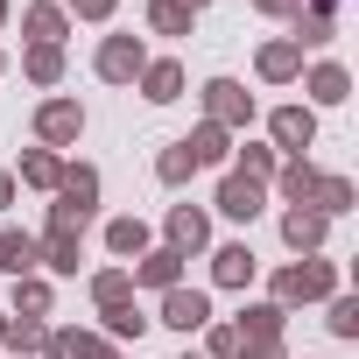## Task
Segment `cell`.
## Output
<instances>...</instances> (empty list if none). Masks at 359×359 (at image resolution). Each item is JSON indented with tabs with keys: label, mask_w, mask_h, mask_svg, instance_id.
<instances>
[{
	"label": "cell",
	"mask_w": 359,
	"mask_h": 359,
	"mask_svg": "<svg viewBox=\"0 0 359 359\" xmlns=\"http://www.w3.org/2000/svg\"><path fill=\"white\" fill-rule=\"evenodd\" d=\"M22 169H29V184H57V162H50V155H29Z\"/></svg>",
	"instance_id": "24"
},
{
	"label": "cell",
	"mask_w": 359,
	"mask_h": 359,
	"mask_svg": "<svg viewBox=\"0 0 359 359\" xmlns=\"http://www.w3.org/2000/svg\"><path fill=\"white\" fill-rule=\"evenodd\" d=\"M50 359H106V352H99L92 338H71V331H64V338H50Z\"/></svg>",
	"instance_id": "14"
},
{
	"label": "cell",
	"mask_w": 359,
	"mask_h": 359,
	"mask_svg": "<svg viewBox=\"0 0 359 359\" xmlns=\"http://www.w3.org/2000/svg\"><path fill=\"white\" fill-rule=\"evenodd\" d=\"M92 289H99V303H120V296H127V275H99Z\"/></svg>",
	"instance_id": "27"
},
{
	"label": "cell",
	"mask_w": 359,
	"mask_h": 359,
	"mask_svg": "<svg viewBox=\"0 0 359 359\" xmlns=\"http://www.w3.org/2000/svg\"><path fill=\"white\" fill-rule=\"evenodd\" d=\"M99 71H106L113 85H127V78L141 71V43H134V36H113V43L99 50Z\"/></svg>",
	"instance_id": "1"
},
{
	"label": "cell",
	"mask_w": 359,
	"mask_h": 359,
	"mask_svg": "<svg viewBox=\"0 0 359 359\" xmlns=\"http://www.w3.org/2000/svg\"><path fill=\"white\" fill-rule=\"evenodd\" d=\"M317 99H345V71H317Z\"/></svg>",
	"instance_id": "25"
},
{
	"label": "cell",
	"mask_w": 359,
	"mask_h": 359,
	"mask_svg": "<svg viewBox=\"0 0 359 359\" xmlns=\"http://www.w3.org/2000/svg\"><path fill=\"white\" fill-rule=\"evenodd\" d=\"M261 71H268V78H289V71H296V50H289V43H275V50L261 57Z\"/></svg>",
	"instance_id": "19"
},
{
	"label": "cell",
	"mask_w": 359,
	"mask_h": 359,
	"mask_svg": "<svg viewBox=\"0 0 359 359\" xmlns=\"http://www.w3.org/2000/svg\"><path fill=\"white\" fill-rule=\"evenodd\" d=\"M8 198H15V184H8V176H0V205H8Z\"/></svg>",
	"instance_id": "32"
},
{
	"label": "cell",
	"mask_w": 359,
	"mask_h": 359,
	"mask_svg": "<svg viewBox=\"0 0 359 359\" xmlns=\"http://www.w3.org/2000/svg\"><path fill=\"white\" fill-rule=\"evenodd\" d=\"M92 198H99V176H92V169H71V176H64V205L92 212Z\"/></svg>",
	"instance_id": "7"
},
{
	"label": "cell",
	"mask_w": 359,
	"mask_h": 359,
	"mask_svg": "<svg viewBox=\"0 0 359 359\" xmlns=\"http://www.w3.org/2000/svg\"><path fill=\"white\" fill-rule=\"evenodd\" d=\"M324 289H331V268H289V275H282V296H289V303H296V296H324Z\"/></svg>",
	"instance_id": "6"
},
{
	"label": "cell",
	"mask_w": 359,
	"mask_h": 359,
	"mask_svg": "<svg viewBox=\"0 0 359 359\" xmlns=\"http://www.w3.org/2000/svg\"><path fill=\"white\" fill-rule=\"evenodd\" d=\"M191 169H198V162H191V148H169V155H162V176H169V184H184Z\"/></svg>",
	"instance_id": "22"
},
{
	"label": "cell",
	"mask_w": 359,
	"mask_h": 359,
	"mask_svg": "<svg viewBox=\"0 0 359 359\" xmlns=\"http://www.w3.org/2000/svg\"><path fill=\"white\" fill-rule=\"evenodd\" d=\"M57 71H64V64H57V50H50V43H43V50H36V57H29V78H43V85H50V78H57Z\"/></svg>",
	"instance_id": "23"
},
{
	"label": "cell",
	"mask_w": 359,
	"mask_h": 359,
	"mask_svg": "<svg viewBox=\"0 0 359 359\" xmlns=\"http://www.w3.org/2000/svg\"><path fill=\"white\" fill-rule=\"evenodd\" d=\"M141 282L169 289V282H176V254H148V261H141Z\"/></svg>",
	"instance_id": "16"
},
{
	"label": "cell",
	"mask_w": 359,
	"mask_h": 359,
	"mask_svg": "<svg viewBox=\"0 0 359 359\" xmlns=\"http://www.w3.org/2000/svg\"><path fill=\"white\" fill-rule=\"evenodd\" d=\"M155 29H191V15H184V0H155Z\"/></svg>",
	"instance_id": "21"
},
{
	"label": "cell",
	"mask_w": 359,
	"mask_h": 359,
	"mask_svg": "<svg viewBox=\"0 0 359 359\" xmlns=\"http://www.w3.org/2000/svg\"><path fill=\"white\" fill-rule=\"evenodd\" d=\"M50 268H64V275L78 268V240H71V233H57V240H50Z\"/></svg>",
	"instance_id": "20"
},
{
	"label": "cell",
	"mask_w": 359,
	"mask_h": 359,
	"mask_svg": "<svg viewBox=\"0 0 359 359\" xmlns=\"http://www.w3.org/2000/svg\"><path fill=\"white\" fill-rule=\"evenodd\" d=\"M282 184H289V191H296V198H310V191H317V176H310V169H303V162H296V169H289V176H282Z\"/></svg>",
	"instance_id": "29"
},
{
	"label": "cell",
	"mask_w": 359,
	"mask_h": 359,
	"mask_svg": "<svg viewBox=\"0 0 359 359\" xmlns=\"http://www.w3.org/2000/svg\"><path fill=\"white\" fill-rule=\"evenodd\" d=\"M247 275H254V254L247 247H226L219 254V282H247Z\"/></svg>",
	"instance_id": "13"
},
{
	"label": "cell",
	"mask_w": 359,
	"mask_h": 359,
	"mask_svg": "<svg viewBox=\"0 0 359 359\" xmlns=\"http://www.w3.org/2000/svg\"><path fill=\"white\" fill-rule=\"evenodd\" d=\"M261 8H296V0H261Z\"/></svg>",
	"instance_id": "33"
},
{
	"label": "cell",
	"mask_w": 359,
	"mask_h": 359,
	"mask_svg": "<svg viewBox=\"0 0 359 359\" xmlns=\"http://www.w3.org/2000/svg\"><path fill=\"white\" fill-rule=\"evenodd\" d=\"M106 324H113L120 338H127V331H141V317H134V310H120V303H106Z\"/></svg>",
	"instance_id": "28"
},
{
	"label": "cell",
	"mask_w": 359,
	"mask_h": 359,
	"mask_svg": "<svg viewBox=\"0 0 359 359\" xmlns=\"http://www.w3.org/2000/svg\"><path fill=\"white\" fill-rule=\"evenodd\" d=\"M141 247H148V233H141L134 219H120V226H113V254H141Z\"/></svg>",
	"instance_id": "18"
},
{
	"label": "cell",
	"mask_w": 359,
	"mask_h": 359,
	"mask_svg": "<svg viewBox=\"0 0 359 359\" xmlns=\"http://www.w3.org/2000/svg\"><path fill=\"white\" fill-rule=\"evenodd\" d=\"M78 15H113V0H71Z\"/></svg>",
	"instance_id": "31"
},
{
	"label": "cell",
	"mask_w": 359,
	"mask_h": 359,
	"mask_svg": "<svg viewBox=\"0 0 359 359\" xmlns=\"http://www.w3.org/2000/svg\"><path fill=\"white\" fill-rule=\"evenodd\" d=\"M0 331H8V324H0Z\"/></svg>",
	"instance_id": "35"
},
{
	"label": "cell",
	"mask_w": 359,
	"mask_h": 359,
	"mask_svg": "<svg viewBox=\"0 0 359 359\" xmlns=\"http://www.w3.org/2000/svg\"><path fill=\"white\" fill-rule=\"evenodd\" d=\"M36 127H43V141H78V127H85V113H78L71 99H50Z\"/></svg>",
	"instance_id": "2"
},
{
	"label": "cell",
	"mask_w": 359,
	"mask_h": 359,
	"mask_svg": "<svg viewBox=\"0 0 359 359\" xmlns=\"http://www.w3.org/2000/svg\"><path fill=\"white\" fill-rule=\"evenodd\" d=\"M43 254H36V240L29 233H0V268H8V275H29Z\"/></svg>",
	"instance_id": "4"
},
{
	"label": "cell",
	"mask_w": 359,
	"mask_h": 359,
	"mask_svg": "<svg viewBox=\"0 0 359 359\" xmlns=\"http://www.w3.org/2000/svg\"><path fill=\"white\" fill-rule=\"evenodd\" d=\"M162 317H169L176 331H198V324H205L212 310H205V296H198V289H169V303H162Z\"/></svg>",
	"instance_id": "3"
},
{
	"label": "cell",
	"mask_w": 359,
	"mask_h": 359,
	"mask_svg": "<svg viewBox=\"0 0 359 359\" xmlns=\"http://www.w3.org/2000/svg\"><path fill=\"white\" fill-rule=\"evenodd\" d=\"M331 331H359V303H338L331 310Z\"/></svg>",
	"instance_id": "30"
},
{
	"label": "cell",
	"mask_w": 359,
	"mask_h": 359,
	"mask_svg": "<svg viewBox=\"0 0 359 359\" xmlns=\"http://www.w3.org/2000/svg\"><path fill=\"white\" fill-rule=\"evenodd\" d=\"M191 8H198V0H191Z\"/></svg>",
	"instance_id": "34"
},
{
	"label": "cell",
	"mask_w": 359,
	"mask_h": 359,
	"mask_svg": "<svg viewBox=\"0 0 359 359\" xmlns=\"http://www.w3.org/2000/svg\"><path fill=\"white\" fill-rule=\"evenodd\" d=\"M317 198H324V212H345V205H352V191H345V184H317Z\"/></svg>",
	"instance_id": "26"
},
{
	"label": "cell",
	"mask_w": 359,
	"mask_h": 359,
	"mask_svg": "<svg viewBox=\"0 0 359 359\" xmlns=\"http://www.w3.org/2000/svg\"><path fill=\"white\" fill-rule=\"evenodd\" d=\"M176 85H184L176 64H155V71H148V99H176Z\"/></svg>",
	"instance_id": "15"
},
{
	"label": "cell",
	"mask_w": 359,
	"mask_h": 359,
	"mask_svg": "<svg viewBox=\"0 0 359 359\" xmlns=\"http://www.w3.org/2000/svg\"><path fill=\"white\" fill-rule=\"evenodd\" d=\"M219 212H226V219H254V212H261V191L247 184V176H233L226 198H219Z\"/></svg>",
	"instance_id": "5"
},
{
	"label": "cell",
	"mask_w": 359,
	"mask_h": 359,
	"mask_svg": "<svg viewBox=\"0 0 359 359\" xmlns=\"http://www.w3.org/2000/svg\"><path fill=\"white\" fill-rule=\"evenodd\" d=\"M282 233H289V247H317L324 219H317V212H289V226H282Z\"/></svg>",
	"instance_id": "9"
},
{
	"label": "cell",
	"mask_w": 359,
	"mask_h": 359,
	"mask_svg": "<svg viewBox=\"0 0 359 359\" xmlns=\"http://www.w3.org/2000/svg\"><path fill=\"white\" fill-rule=\"evenodd\" d=\"M275 134H282L289 148H303V141H310V113H296V106H289V113H275Z\"/></svg>",
	"instance_id": "11"
},
{
	"label": "cell",
	"mask_w": 359,
	"mask_h": 359,
	"mask_svg": "<svg viewBox=\"0 0 359 359\" xmlns=\"http://www.w3.org/2000/svg\"><path fill=\"white\" fill-rule=\"evenodd\" d=\"M212 113H219V120H240V113H247L240 85H226V78H219V85H212Z\"/></svg>",
	"instance_id": "10"
},
{
	"label": "cell",
	"mask_w": 359,
	"mask_h": 359,
	"mask_svg": "<svg viewBox=\"0 0 359 359\" xmlns=\"http://www.w3.org/2000/svg\"><path fill=\"white\" fill-rule=\"evenodd\" d=\"M169 240H176V247H205V219H198L191 205H184V212H169Z\"/></svg>",
	"instance_id": "8"
},
{
	"label": "cell",
	"mask_w": 359,
	"mask_h": 359,
	"mask_svg": "<svg viewBox=\"0 0 359 359\" xmlns=\"http://www.w3.org/2000/svg\"><path fill=\"white\" fill-rule=\"evenodd\" d=\"M184 148H191V162H226V134H219V127H205V134L184 141Z\"/></svg>",
	"instance_id": "12"
},
{
	"label": "cell",
	"mask_w": 359,
	"mask_h": 359,
	"mask_svg": "<svg viewBox=\"0 0 359 359\" xmlns=\"http://www.w3.org/2000/svg\"><path fill=\"white\" fill-rule=\"evenodd\" d=\"M29 36L57 43V36H64V15H57V8H36V15H29Z\"/></svg>",
	"instance_id": "17"
}]
</instances>
